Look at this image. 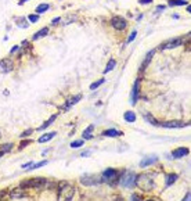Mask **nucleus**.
Wrapping results in <instances>:
<instances>
[{
	"label": "nucleus",
	"instance_id": "nucleus-29",
	"mask_svg": "<svg viewBox=\"0 0 191 201\" xmlns=\"http://www.w3.org/2000/svg\"><path fill=\"white\" fill-rule=\"evenodd\" d=\"M82 144H83V140H75V142L71 143V147L72 149H76V147H82Z\"/></svg>",
	"mask_w": 191,
	"mask_h": 201
},
{
	"label": "nucleus",
	"instance_id": "nucleus-27",
	"mask_svg": "<svg viewBox=\"0 0 191 201\" xmlns=\"http://www.w3.org/2000/svg\"><path fill=\"white\" fill-rule=\"evenodd\" d=\"M46 164H47V161H40V162H38V164H32V166H29L28 169H38V168L43 166V165H46Z\"/></svg>",
	"mask_w": 191,
	"mask_h": 201
},
{
	"label": "nucleus",
	"instance_id": "nucleus-25",
	"mask_svg": "<svg viewBox=\"0 0 191 201\" xmlns=\"http://www.w3.org/2000/svg\"><path fill=\"white\" fill-rule=\"evenodd\" d=\"M104 81H105V79H104V78H101L100 81H95L94 83H91V85H90V90H95V89L98 88L100 85H102V83H104Z\"/></svg>",
	"mask_w": 191,
	"mask_h": 201
},
{
	"label": "nucleus",
	"instance_id": "nucleus-10",
	"mask_svg": "<svg viewBox=\"0 0 191 201\" xmlns=\"http://www.w3.org/2000/svg\"><path fill=\"white\" fill-rule=\"evenodd\" d=\"M11 69H13V63H11L8 58H4V60L0 61V71H1V72H8V71H11Z\"/></svg>",
	"mask_w": 191,
	"mask_h": 201
},
{
	"label": "nucleus",
	"instance_id": "nucleus-12",
	"mask_svg": "<svg viewBox=\"0 0 191 201\" xmlns=\"http://www.w3.org/2000/svg\"><path fill=\"white\" fill-rule=\"evenodd\" d=\"M137 99H139V81L134 82L133 92H132V104H136L137 103Z\"/></svg>",
	"mask_w": 191,
	"mask_h": 201
},
{
	"label": "nucleus",
	"instance_id": "nucleus-20",
	"mask_svg": "<svg viewBox=\"0 0 191 201\" xmlns=\"http://www.w3.org/2000/svg\"><path fill=\"white\" fill-rule=\"evenodd\" d=\"M22 195H24V190H22V189H15L14 191L10 193V197H11V198H19V197H22Z\"/></svg>",
	"mask_w": 191,
	"mask_h": 201
},
{
	"label": "nucleus",
	"instance_id": "nucleus-19",
	"mask_svg": "<svg viewBox=\"0 0 191 201\" xmlns=\"http://www.w3.org/2000/svg\"><path fill=\"white\" fill-rule=\"evenodd\" d=\"M155 54V50H151L148 54H147V57H146V60L143 61V65H141V69H144V68H147V65L150 64V61H151V58H153V56Z\"/></svg>",
	"mask_w": 191,
	"mask_h": 201
},
{
	"label": "nucleus",
	"instance_id": "nucleus-3",
	"mask_svg": "<svg viewBox=\"0 0 191 201\" xmlns=\"http://www.w3.org/2000/svg\"><path fill=\"white\" fill-rule=\"evenodd\" d=\"M121 184L123 187H133L136 184V173L130 172V171L125 172L121 178Z\"/></svg>",
	"mask_w": 191,
	"mask_h": 201
},
{
	"label": "nucleus",
	"instance_id": "nucleus-30",
	"mask_svg": "<svg viewBox=\"0 0 191 201\" xmlns=\"http://www.w3.org/2000/svg\"><path fill=\"white\" fill-rule=\"evenodd\" d=\"M114 67H115V60H111L108 65H107V68H105V72H109L111 69H114Z\"/></svg>",
	"mask_w": 191,
	"mask_h": 201
},
{
	"label": "nucleus",
	"instance_id": "nucleus-7",
	"mask_svg": "<svg viewBox=\"0 0 191 201\" xmlns=\"http://www.w3.org/2000/svg\"><path fill=\"white\" fill-rule=\"evenodd\" d=\"M164 128H169V129H176V128H184L188 126L190 122H180V121H170V122H164V124H159Z\"/></svg>",
	"mask_w": 191,
	"mask_h": 201
},
{
	"label": "nucleus",
	"instance_id": "nucleus-34",
	"mask_svg": "<svg viewBox=\"0 0 191 201\" xmlns=\"http://www.w3.org/2000/svg\"><path fill=\"white\" fill-rule=\"evenodd\" d=\"M136 35H137V32H136V31L132 32V35H130V36H129V39H127V43H130V42H132V40L136 38Z\"/></svg>",
	"mask_w": 191,
	"mask_h": 201
},
{
	"label": "nucleus",
	"instance_id": "nucleus-15",
	"mask_svg": "<svg viewBox=\"0 0 191 201\" xmlns=\"http://www.w3.org/2000/svg\"><path fill=\"white\" fill-rule=\"evenodd\" d=\"M123 118H125L126 122H129V124H133L134 121H136V114H134L133 111H126L125 115H123Z\"/></svg>",
	"mask_w": 191,
	"mask_h": 201
},
{
	"label": "nucleus",
	"instance_id": "nucleus-21",
	"mask_svg": "<svg viewBox=\"0 0 191 201\" xmlns=\"http://www.w3.org/2000/svg\"><path fill=\"white\" fill-rule=\"evenodd\" d=\"M47 10H49V4H47V3H42V4H39V6L36 7L35 11L38 14H42V13H45V11H47Z\"/></svg>",
	"mask_w": 191,
	"mask_h": 201
},
{
	"label": "nucleus",
	"instance_id": "nucleus-9",
	"mask_svg": "<svg viewBox=\"0 0 191 201\" xmlns=\"http://www.w3.org/2000/svg\"><path fill=\"white\" fill-rule=\"evenodd\" d=\"M190 154V150L188 149H186V147H179L176 150L172 153L173 158H181V157H186V155H188Z\"/></svg>",
	"mask_w": 191,
	"mask_h": 201
},
{
	"label": "nucleus",
	"instance_id": "nucleus-24",
	"mask_svg": "<svg viewBox=\"0 0 191 201\" xmlns=\"http://www.w3.org/2000/svg\"><path fill=\"white\" fill-rule=\"evenodd\" d=\"M187 4L186 0H169V6H183Z\"/></svg>",
	"mask_w": 191,
	"mask_h": 201
},
{
	"label": "nucleus",
	"instance_id": "nucleus-11",
	"mask_svg": "<svg viewBox=\"0 0 191 201\" xmlns=\"http://www.w3.org/2000/svg\"><path fill=\"white\" fill-rule=\"evenodd\" d=\"M158 161V157L157 155H153V157H147L144 158L143 161L140 162V166L141 168H146V166H148V165H151V164H155Z\"/></svg>",
	"mask_w": 191,
	"mask_h": 201
},
{
	"label": "nucleus",
	"instance_id": "nucleus-43",
	"mask_svg": "<svg viewBox=\"0 0 191 201\" xmlns=\"http://www.w3.org/2000/svg\"><path fill=\"white\" fill-rule=\"evenodd\" d=\"M1 155H3V151H0V157H1Z\"/></svg>",
	"mask_w": 191,
	"mask_h": 201
},
{
	"label": "nucleus",
	"instance_id": "nucleus-39",
	"mask_svg": "<svg viewBox=\"0 0 191 201\" xmlns=\"http://www.w3.org/2000/svg\"><path fill=\"white\" fill-rule=\"evenodd\" d=\"M17 50H18V46H14L13 49H11V51H10V53H15Z\"/></svg>",
	"mask_w": 191,
	"mask_h": 201
},
{
	"label": "nucleus",
	"instance_id": "nucleus-31",
	"mask_svg": "<svg viewBox=\"0 0 191 201\" xmlns=\"http://www.w3.org/2000/svg\"><path fill=\"white\" fill-rule=\"evenodd\" d=\"M144 118H146L147 121H150V124H153V125H158V122H157V121L154 119V118L151 117V115H148V114H147V115H144Z\"/></svg>",
	"mask_w": 191,
	"mask_h": 201
},
{
	"label": "nucleus",
	"instance_id": "nucleus-22",
	"mask_svg": "<svg viewBox=\"0 0 191 201\" xmlns=\"http://www.w3.org/2000/svg\"><path fill=\"white\" fill-rule=\"evenodd\" d=\"M56 118H57V115H51L50 117V119L49 121H46V124H43V125L39 128V131H43V129H46L47 126H50L51 124H53V121H56Z\"/></svg>",
	"mask_w": 191,
	"mask_h": 201
},
{
	"label": "nucleus",
	"instance_id": "nucleus-33",
	"mask_svg": "<svg viewBox=\"0 0 191 201\" xmlns=\"http://www.w3.org/2000/svg\"><path fill=\"white\" fill-rule=\"evenodd\" d=\"M32 142L31 140H25V142H22V143H21V146H19V150H22V149H25L26 146L28 144H31Z\"/></svg>",
	"mask_w": 191,
	"mask_h": 201
},
{
	"label": "nucleus",
	"instance_id": "nucleus-4",
	"mask_svg": "<svg viewBox=\"0 0 191 201\" xmlns=\"http://www.w3.org/2000/svg\"><path fill=\"white\" fill-rule=\"evenodd\" d=\"M101 178L98 175H85L80 178V182L85 184V186H95V184H98V183H101Z\"/></svg>",
	"mask_w": 191,
	"mask_h": 201
},
{
	"label": "nucleus",
	"instance_id": "nucleus-40",
	"mask_svg": "<svg viewBox=\"0 0 191 201\" xmlns=\"http://www.w3.org/2000/svg\"><path fill=\"white\" fill-rule=\"evenodd\" d=\"M184 200H186V201H188V200H190V193H188V194H187V195L184 197Z\"/></svg>",
	"mask_w": 191,
	"mask_h": 201
},
{
	"label": "nucleus",
	"instance_id": "nucleus-18",
	"mask_svg": "<svg viewBox=\"0 0 191 201\" xmlns=\"http://www.w3.org/2000/svg\"><path fill=\"white\" fill-rule=\"evenodd\" d=\"M56 136V132H50V133H46V135H43V136H40L39 137V143H45V142H49V140H51V139Z\"/></svg>",
	"mask_w": 191,
	"mask_h": 201
},
{
	"label": "nucleus",
	"instance_id": "nucleus-13",
	"mask_svg": "<svg viewBox=\"0 0 191 201\" xmlns=\"http://www.w3.org/2000/svg\"><path fill=\"white\" fill-rule=\"evenodd\" d=\"M181 43V39H173V40H169L168 43H165L164 46H162V49H173V47H176V46H179V44Z\"/></svg>",
	"mask_w": 191,
	"mask_h": 201
},
{
	"label": "nucleus",
	"instance_id": "nucleus-14",
	"mask_svg": "<svg viewBox=\"0 0 191 201\" xmlns=\"http://www.w3.org/2000/svg\"><path fill=\"white\" fill-rule=\"evenodd\" d=\"M102 135L104 136H108V137H116V136H122L123 133L121 131H116V129H108V131H104Z\"/></svg>",
	"mask_w": 191,
	"mask_h": 201
},
{
	"label": "nucleus",
	"instance_id": "nucleus-6",
	"mask_svg": "<svg viewBox=\"0 0 191 201\" xmlns=\"http://www.w3.org/2000/svg\"><path fill=\"white\" fill-rule=\"evenodd\" d=\"M111 24H112V26H114L116 31H123L127 26V22L122 17H114V18L111 19Z\"/></svg>",
	"mask_w": 191,
	"mask_h": 201
},
{
	"label": "nucleus",
	"instance_id": "nucleus-37",
	"mask_svg": "<svg viewBox=\"0 0 191 201\" xmlns=\"http://www.w3.org/2000/svg\"><path fill=\"white\" fill-rule=\"evenodd\" d=\"M90 153H91V151H83V153L80 154V155H82V157H89V155H90Z\"/></svg>",
	"mask_w": 191,
	"mask_h": 201
},
{
	"label": "nucleus",
	"instance_id": "nucleus-8",
	"mask_svg": "<svg viewBox=\"0 0 191 201\" xmlns=\"http://www.w3.org/2000/svg\"><path fill=\"white\" fill-rule=\"evenodd\" d=\"M101 178L104 179V180H107V182L115 180V179L118 178V171H116V169H111V168H108V169H105L104 172H102Z\"/></svg>",
	"mask_w": 191,
	"mask_h": 201
},
{
	"label": "nucleus",
	"instance_id": "nucleus-23",
	"mask_svg": "<svg viewBox=\"0 0 191 201\" xmlns=\"http://www.w3.org/2000/svg\"><path fill=\"white\" fill-rule=\"evenodd\" d=\"M80 97H82V96H80V94H79V96H75V97H74V99H71V100L68 101V103H67V104H65V106H64V108H69L71 106H72V104H75V103H78V101L80 100Z\"/></svg>",
	"mask_w": 191,
	"mask_h": 201
},
{
	"label": "nucleus",
	"instance_id": "nucleus-26",
	"mask_svg": "<svg viewBox=\"0 0 191 201\" xmlns=\"http://www.w3.org/2000/svg\"><path fill=\"white\" fill-rule=\"evenodd\" d=\"M91 131H93V125H90L85 132H83V137L85 139H91Z\"/></svg>",
	"mask_w": 191,
	"mask_h": 201
},
{
	"label": "nucleus",
	"instance_id": "nucleus-28",
	"mask_svg": "<svg viewBox=\"0 0 191 201\" xmlns=\"http://www.w3.org/2000/svg\"><path fill=\"white\" fill-rule=\"evenodd\" d=\"M13 149V143H6V144L3 146L1 149H0V151H3V153H6V151H10Z\"/></svg>",
	"mask_w": 191,
	"mask_h": 201
},
{
	"label": "nucleus",
	"instance_id": "nucleus-2",
	"mask_svg": "<svg viewBox=\"0 0 191 201\" xmlns=\"http://www.w3.org/2000/svg\"><path fill=\"white\" fill-rule=\"evenodd\" d=\"M75 193L74 187H71L67 182H60V189H58V198L60 200H71Z\"/></svg>",
	"mask_w": 191,
	"mask_h": 201
},
{
	"label": "nucleus",
	"instance_id": "nucleus-38",
	"mask_svg": "<svg viewBox=\"0 0 191 201\" xmlns=\"http://www.w3.org/2000/svg\"><path fill=\"white\" fill-rule=\"evenodd\" d=\"M58 21H60V17H57V18H54V19H53V21H51V24H53V25H56V24H57Z\"/></svg>",
	"mask_w": 191,
	"mask_h": 201
},
{
	"label": "nucleus",
	"instance_id": "nucleus-32",
	"mask_svg": "<svg viewBox=\"0 0 191 201\" xmlns=\"http://www.w3.org/2000/svg\"><path fill=\"white\" fill-rule=\"evenodd\" d=\"M28 18H29V21H31V22H36V21L39 19V14H31Z\"/></svg>",
	"mask_w": 191,
	"mask_h": 201
},
{
	"label": "nucleus",
	"instance_id": "nucleus-5",
	"mask_svg": "<svg viewBox=\"0 0 191 201\" xmlns=\"http://www.w3.org/2000/svg\"><path fill=\"white\" fill-rule=\"evenodd\" d=\"M46 180L45 178H36V179H32L29 182H25L24 183V186H31V187H35V189H43L46 186Z\"/></svg>",
	"mask_w": 191,
	"mask_h": 201
},
{
	"label": "nucleus",
	"instance_id": "nucleus-44",
	"mask_svg": "<svg viewBox=\"0 0 191 201\" xmlns=\"http://www.w3.org/2000/svg\"><path fill=\"white\" fill-rule=\"evenodd\" d=\"M0 136H1V133H0Z\"/></svg>",
	"mask_w": 191,
	"mask_h": 201
},
{
	"label": "nucleus",
	"instance_id": "nucleus-36",
	"mask_svg": "<svg viewBox=\"0 0 191 201\" xmlns=\"http://www.w3.org/2000/svg\"><path fill=\"white\" fill-rule=\"evenodd\" d=\"M153 0H139V3L140 4H148V3H151Z\"/></svg>",
	"mask_w": 191,
	"mask_h": 201
},
{
	"label": "nucleus",
	"instance_id": "nucleus-41",
	"mask_svg": "<svg viewBox=\"0 0 191 201\" xmlns=\"http://www.w3.org/2000/svg\"><path fill=\"white\" fill-rule=\"evenodd\" d=\"M157 8H158V10H164V8H165V6H158Z\"/></svg>",
	"mask_w": 191,
	"mask_h": 201
},
{
	"label": "nucleus",
	"instance_id": "nucleus-1",
	"mask_svg": "<svg viewBox=\"0 0 191 201\" xmlns=\"http://www.w3.org/2000/svg\"><path fill=\"white\" fill-rule=\"evenodd\" d=\"M153 173H143L139 178H136V184L141 190H151L154 187V178Z\"/></svg>",
	"mask_w": 191,
	"mask_h": 201
},
{
	"label": "nucleus",
	"instance_id": "nucleus-16",
	"mask_svg": "<svg viewBox=\"0 0 191 201\" xmlns=\"http://www.w3.org/2000/svg\"><path fill=\"white\" fill-rule=\"evenodd\" d=\"M176 180H177V175H176V173H170V175H168L166 176V182H165L166 187H169V186L173 184Z\"/></svg>",
	"mask_w": 191,
	"mask_h": 201
},
{
	"label": "nucleus",
	"instance_id": "nucleus-35",
	"mask_svg": "<svg viewBox=\"0 0 191 201\" xmlns=\"http://www.w3.org/2000/svg\"><path fill=\"white\" fill-rule=\"evenodd\" d=\"M31 133H32V131H31V129H28V131H25V132H24V133H21V139H22V137H26V136H29Z\"/></svg>",
	"mask_w": 191,
	"mask_h": 201
},
{
	"label": "nucleus",
	"instance_id": "nucleus-17",
	"mask_svg": "<svg viewBox=\"0 0 191 201\" xmlns=\"http://www.w3.org/2000/svg\"><path fill=\"white\" fill-rule=\"evenodd\" d=\"M47 32H49V28H42V29L36 33V35H33V36H32V40H38V39L43 38V36L47 35Z\"/></svg>",
	"mask_w": 191,
	"mask_h": 201
},
{
	"label": "nucleus",
	"instance_id": "nucleus-42",
	"mask_svg": "<svg viewBox=\"0 0 191 201\" xmlns=\"http://www.w3.org/2000/svg\"><path fill=\"white\" fill-rule=\"evenodd\" d=\"M25 1H28V0H21V1H19V4H24Z\"/></svg>",
	"mask_w": 191,
	"mask_h": 201
}]
</instances>
